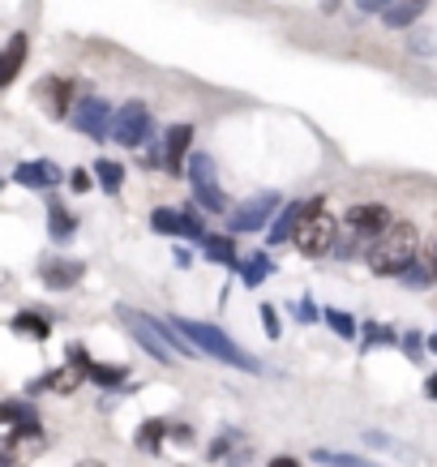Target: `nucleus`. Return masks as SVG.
Returning a JSON list of instances; mask_svg holds the SVG:
<instances>
[{"instance_id":"nucleus-1","label":"nucleus","mask_w":437,"mask_h":467,"mask_svg":"<svg viewBox=\"0 0 437 467\" xmlns=\"http://www.w3.org/2000/svg\"><path fill=\"white\" fill-rule=\"evenodd\" d=\"M172 322L180 326V335L194 343L197 352L214 356V360H223V365H232V369H244V373H261V365L253 360V356L244 352L241 343H232L227 338V330H219V326L211 322H189V318H172Z\"/></svg>"},{"instance_id":"nucleus-2","label":"nucleus","mask_w":437,"mask_h":467,"mask_svg":"<svg viewBox=\"0 0 437 467\" xmlns=\"http://www.w3.org/2000/svg\"><path fill=\"white\" fill-rule=\"evenodd\" d=\"M412 262H416V227L412 224H390L369 249L373 274H394L399 279Z\"/></svg>"},{"instance_id":"nucleus-3","label":"nucleus","mask_w":437,"mask_h":467,"mask_svg":"<svg viewBox=\"0 0 437 467\" xmlns=\"http://www.w3.org/2000/svg\"><path fill=\"white\" fill-rule=\"evenodd\" d=\"M189 180H194L197 206H206L211 214H232V210H227V194L219 189V176H214L211 155H189Z\"/></svg>"},{"instance_id":"nucleus-4","label":"nucleus","mask_w":437,"mask_h":467,"mask_svg":"<svg viewBox=\"0 0 437 467\" xmlns=\"http://www.w3.org/2000/svg\"><path fill=\"white\" fill-rule=\"evenodd\" d=\"M150 129H155V120H150V108H146L142 99H129V103H125V108L116 112L112 138H116L120 146H129V150H138V146H146Z\"/></svg>"},{"instance_id":"nucleus-5","label":"nucleus","mask_w":437,"mask_h":467,"mask_svg":"<svg viewBox=\"0 0 437 467\" xmlns=\"http://www.w3.org/2000/svg\"><path fill=\"white\" fill-rule=\"evenodd\" d=\"M335 241H339V224H335L326 210H318V214L296 232V249H300L305 258H322V253H330Z\"/></svg>"},{"instance_id":"nucleus-6","label":"nucleus","mask_w":437,"mask_h":467,"mask_svg":"<svg viewBox=\"0 0 437 467\" xmlns=\"http://www.w3.org/2000/svg\"><path fill=\"white\" fill-rule=\"evenodd\" d=\"M69 120H73V125H78L86 138H95V142L112 138V125H116V116H112V108H108V99H78Z\"/></svg>"},{"instance_id":"nucleus-7","label":"nucleus","mask_w":437,"mask_h":467,"mask_svg":"<svg viewBox=\"0 0 437 467\" xmlns=\"http://www.w3.org/2000/svg\"><path fill=\"white\" fill-rule=\"evenodd\" d=\"M322 210V197H305V202H288V206L275 214V224H271V244H283V241H296V232L313 219Z\"/></svg>"},{"instance_id":"nucleus-8","label":"nucleus","mask_w":437,"mask_h":467,"mask_svg":"<svg viewBox=\"0 0 437 467\" xmlns=\"http://www.w3.org/2000/svg\"><path fill=\"white\" fill-rule=\"evenodd\" d=\"M279 206H283L279 194H258L253 202H244L241 210H232V214H227V227H232V232H258L271 214H279Z\"/></svg>"},{"instance_id":"nucleus-9","label":"nucleus","mask_w":437,"mask_h":467,"mask_svg":"<svg viewBox=\"0 0 437 467\" xmlns=\"http://www.w3.org/2000/svg\"><path fill=\"white\" fill-rule=\"evenodd\" d=\"M189 146H194V125H172L163 138V167L172 176H189Z\"/></svg>"},{"instance_id":"nucleus-10","label":"nucleus","mask_w":437,"mask_h":467,"mask_svg":"<svg viewBox=\"0 0 437 467\" xmlns=\"http://www.w3.org/2000/svg\"><path fill=\"white\" fill-rule=\"evenodd\" d=\"M347 227H352L356 236H365V241H377V236L390 227V210L377 206V202H369V206H352L347 210Z\"/></svg>"},{"instance_id":"nucleus-11","label":"nucleus","mask_w":437,"mask_h":467,"mask_svg":"<svg viewBox=\"0 0 437 467\" xmlns=\"http://www.w3.org/2000/svg\"><path fill=\"white\" fill-rule=\"evenodd\" d=\"M14 180L17 185H26V189H52V185H61V167L52 159H34V163H22V167H14Z\"/></svg>"},{"instance_id":"nucleus-12","label":"nucleus","mask_w":437,"mask_h":467,"mask_svg":"<svg viewBox=\"0 0 437 467\" xmlns=\"http://www.w3.org/2000/svg\"><path fill=\"white\" fill-rule=\"evenodd\" d=\"M81 271H86L81 262L48 258V262H43V274H39V279H43V288H48V291H65V288H73V283L81 279Z\"/></svg>"},{"instance_id":"nucleus-13","label":"nucleus","mask_w":437,"mask_h":467,"mask_svg":"<svg viewBox=\"0 0 437 467\" xmlns=\"http://www.w3.org/2000/svg\"><path fill=\"white\" fill-rule=\"evenodd\" d=\"M39 95H43V108H48V116H73V108H69V99H73V86H69L65 78H43L39 81Z\"/></svg>"},{"instance_id":"nucleus-14","label":"nucleus","mask_w":437,"mask_h":467,"mask_svg":"<svg viewBox=\"0 0 437 467\" xmlns=\"http://www.w3.org/2000/svg\"><path fill=\"white\" fill-rule=\"evenodd\" d=\"M22 61H26V34L17 31L14 39H9V48H5V61H0V86H9V81L17 78Z\"/></svg>"},{"instance_id":"nucleus-15","label":"nucleus","mask_w":437,"mask_h":467,"mask_svg":"<svg viewBox=\"0 0 437 467\" xmlns=\"http://www.w3.org/2000/svg\"><path fill=\"white\" fill-rule=\"evenodd\" d=\"M73 227H78V219H73L61 202H48V236L52 241H69V236H73Z\"/></svg>"},{"instance_id":"nucleus-16","label":"nucleus","mask_w":437,"mask_h":467,"mask_svg":"<svg viewBox=\"0 0 437 467\" xmlns=\"http://www.w3.org/2000/svg\"><path fill=\"white\" fill-rule=\"evenodd\" d=\"M14 335L34 338V343H39V338L52 335V326H48V318H39V313H31V309H26V313H17V318H14Z\"/></svg>"},{"instance_id":"nucleus-17","label":"nucleus","mask_w":437,"mask_h":467,"mask_svg":"<svg viewBox=\"0 0 437 467\" xmlns=\"http://www.w3.org/2000/svg\"><path fill=\"white\" fill-rule=\"evenodd\" d=\"M95 180L99 189H108V194H120V185H125V167L116 159H99L95 163Z\"/></svg>"},{"instance_id":"nucleus-18","label":"nucleus","mask_w":437,"mask_h":467,"mask_svg":"<svg viewBox=\"0 0 437 467\" xmlns=\"http://www.w3.org/2000/svg\"><path fill=\"white\" fill-rule=\"evenodd\" d=\"M202 253H206L211 262L236 266V244H232V236H206V241H202Z\"/></svg>"},{"instance_id":"nucleus-19","label":"nucleus","mask_w":437,"mask_h":467,"mask_svg":"<svg viewBox=\"0 0 437 467\" xmlns=\"http://www.w3.org/2000/svg\"><path fill=\"white\" fill-rule=\"evenodd\" d=\"M421 9H424V0H404V5H390L386 22L394 26V31H404V26H412V22L421 17Z\"/></svg>"},{"instance_id":"nucleus-20","label":"nucleus","mask_w":437,"mask_h":467,"mask_svg":"<svg viewBox=\"0 0 437 467\" xmlns=\"http://www.w3.org/2000/svg\"><path fill=\"white\" fill-rule=\"evenodd\" d=\"M266 274H271V258H266V253H258V258H249L241 266V283H244V288H258Z\"/></svg>"},{"instance_id":"nucleus-21","label":"nucleus","mask_w":437,"mask_h":467,"mask_svg":"<svg viewBox=\"0 0 437 467\" xmlns=\"http://www.w3.org/2000/svg\"><path fill=\"white\" fill-rule=\"evenodd\" d=\"M125 365H90V373H86V377H90V382H95V386H120V382H125Z\"/></svg>"},{"instance_id":"nucleus-22","label":"nucleus","mask_w":437,"mask_h":467,"mask_svg":"<svg viewBox=\"0 0 437 467\" xmlns=\"http://www.w3.org/2000/svg\"><path fill=\"white\" fill-rule=\"evenodd\" d=\"M313 463H322V467H373L369 459H356V454H343V451H313Z\"/></svg>"},{"instance_id":"nucleus-23","label":"nucleus","mask_w":437,"mask_h":467,"mask_svg":"<svg viewBox=\"0 0 437 467\" xmlns=\"http://www.w3.org/2000/svg\"><path fill=\"white\" fill-rule=\"evenodd\" d=\"M163 434H167V424H163V420H146L142 434H138V442H142L146 451H159V437Z\"/></svg>"},{"instance_id":"nucleus-24","label":"nucleus","mask_w":437,"mask_h":467,"mask_svg":"<svg viewBox=\"0 0 437 467\" xmlns=\"http://www.w3.org/2000/svg\"><path fill=\"white\" fill-rule=\"evenodd\" d=\"M326 322H330V330H335V335L356 338V322H352L347 313H339V309H330V313H326Z\"/></svg>"},{"instance_id":"nucleus-25","label":"nucleus","mask_w":437,"mask_h":467,"mask_svg":"<svg viewBox=\"0 0 437 467\" xmlns=\"http://www.w3.org/2000/svg\"><path fill=\"white\" fill-rule=\"evenodd\" d=\"M261 326H266V335H271V338H279V330H283V322H279L275 305H261Z\"/></svg>"},{"instance_id":"nucleus-26","label":"nucleus","mask_w":437,"mask_h":467,"mask_svg":"<svg viewBox=\"0 0 437 467\" xmlns=\"http://www.w3.org/2000/svg\"><path fill=\"white\" fill-rule=\"evenodd\" d=\"M399 279H404L407 288H424V283H429V279H433V274H424L421 266H416V262H412V266H407V271L399 274Z\"/></svg>"},{"instance_id":"nucleus-27","label":"nucleus","mask_w":437,"mask_h":467,"mask_svg":"<svg viewBox=\"0 0 437 467\" xmlns=\"http://www.w3.org/2000/svg\"><path fill=\"white\" fill-rule=\"evenodd\" d=\"M365 338H369V343H394V330H390V326L369 322V326H365Z\"/></svg>"},{"instance_id":"nucleus-28","label":"nucleus","mask_w":437,"mask_h":467,"mask_svg":"<svg viewBox=\"0 0 437 467\" xmlns=\"http://www.w3.org/2000/svg\"><path fill=\"white\" fill-rule=\"evenodd\" d=\"M296 318H300V322H313V318H318V309H313V300H300V309H296Z\"/></svg>"},{"instance_id":"nucleus-29","label":"nucleus","mask_w":437,"mask_h":467,"mask_svg":"<svg viewBox=\"0 0 437 467\" xmlns=\"http://www.w3.org/2000/svg\"><path fill=\"white\" fill-rule=\"evenodd\" d=\"M404 352L407 356H421V335H404Z\"/></svg>"},{"instance_id":"nucleus-30","label":"nucleus","mask_w":437,"mask_h":467,"mask_svg":"<svg viewBox=\"0 0 437 467\" xmlns=\"http://www.w3.org/2000/svg\"><path fill=\"white\" fill-rule=\"evenodd\" d=\"M360 9H365V14H373V9H390V5H394V0H356Z\"/></svg>"},{"instance_id":"nucleus-31","label":"nucleus","mask_w":437,"mask_h":467,"mask_svg":"<svg viewBox=\"0 0 437 467\" xmlns=\"http://www.w3.org/2000/svg\"><path fill=\"white\" fill-rule=\"evenodd\" d=\"M424 395L437 403V373H429V382H424Z\"/></svg>"},{"instance_id":"nucleus-32","label":"nucleus","mask_w":437,"mask_h":467,"mask_svg":"<svg viewBox=\"0 0 437 467\" xmlns=\"http://www.w3.org/2000/svg\"><path fill=\"white\" fill-rule=\"evenodd\" d=\"M73 189H90V176H86V172H73Z\"/></svg>"},{"instance_id":"nucleus-33","label":"nucleus","mask_w":437,"mask_h":467,"mask_svg":"<svg viewBox=\"0 0 437 467\" xmlns=\"http://www.w3.org/2000/svg\"><path fill=\"white\" fill-rule=\"evenodd\" d=\"M266 467H300V463H296V459H288V454H283V459H271V463H266Z\"/></svg>"},{"instance_id":"nucleus-34","label":"nucleus","mask_w":437,"mask_h":467,"mask_svg":"<svg viewBox=\"0 0 437 467\" xmlns=\"http://www.w3.org/2000/svg\"><path fill=\"white\" fill-rule=\"evenodd\" d=\"M429 352H437V330H433V338H429Z\"/></svg>"},{"instance_id":"nucleus-35","label":"nucleus","mask_w":437,"mask_h":467,"mask_svg":"<svg viewBox=\"0 0 437 467\" xmlns=\"http://www.w3.org/2000/svg\"><path fill=\"white\" fill-rule=\"evenodd\" d=\"M78 467H103V463H95V459H86V463H78Z\"/></svg>"}]
</instances>
